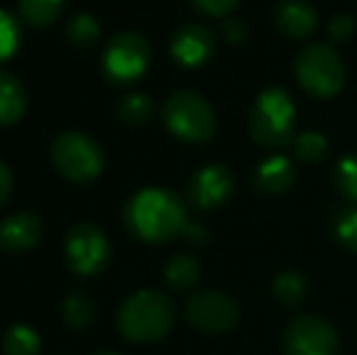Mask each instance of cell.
<instances>
[{
	"label": "cell",
	"instance_id": "obj_1",
	"mask_svg": "<svg viewBox=\"0 0 357 355\" xmlns=\"http://www.w3.org/2000/svg\"><path fill=\"white\" fill-rule=\"evenodd\" d=\"M129 232L149 243H165L188 229L183 199L165 188L139 190L124 207Z\"/></svg>",
	"mask_w": 357,
	"mask_h": 355
},
{
	"label": "cell",
	"instance_id": "obj_2",
	"mask_svg": "<svg viewBox=\"0 0 357 355\" xmlns=\"http://www.w3.org/2000/svg\"><path fill=\"white\" fill-rule=\"evenodd\" d=\"M175 324V304L165 292L142 289L119 309V331L134 343L160 341Z\"/></svg>",
	"mask_w": 357,
	"mask_h": 355
},
{
	"label": "cell",
	"instance_id": "obj_3",
	"mask_svg": "<svg viewBox=\"0 0 357 355\" xmlns=\"http://www.w3.org/2000/svg\"><path fill=\"white\" fill-rule=\"evenodd\" d=\"M250 137L260 146L278 149L294 139L296 107L284 88H268L255 98L248 117Z\"/></svg>",
	"mask_w": 357,
	"mask_h": 355
},
{
	"label": "cell",
	"instance_id": "obj_4",
	"mask_svg": "<svg viewBox=\"0 0 357 355\" xmlns=\"http://www.w3.org/2000/svg\"><path fill=\"white\" fill-rule=\"evenodd\" d=\"M163 122L170 134L188 144H204L216 132L214 107L195 90H178L163 103Z\"/></svg>",
	"mask_w": 357,
	"mask_h": 355
},
{
	"label": "cell",
	"instance_id": "obj_5",
	"mask_svg": "<svg viewBox=\"0 0 357 355\" xmlns=\"http://www.w3.org/2000/svg\"><path fill=\"white\" fill-rule=\"evenodd\" d=\"M299 86L311 98L328 100L340 93L345 83V66L331 44H309L294 61Z\"/></svg>",
	"mask_w": 357,
	"mask_h": 355
},
{
	"label": "cell",
	"instance_id": "obj_6",
	"mask_svg": "<svg viewBox=\"0 0 357 355\" xmlns=\"http://www.w3.org/2000/svg\"><path fill=\"white\" fill-rule=\"evenodd\" d=\"M52 161L63 178L88 183L102 173V149L83 132H63L52 144Z\"/></svg>",
	"mask_w": 357,
	"mask_h": 355
},
{
	"label": "cell",
	"instance_id": "obj_7",
	"mask_svg": "<svg viewBox=\"0 0 357 355\" xmlns=\"http://www.w3.org/2000/svg\"><path fill=\"white\" fill-rule=\"evenodd\" d=\"M151 63L149 42L137 32H119L109 39L102 56L105 76L117 86H129L139 81Z\"/></svg>",
	"mask_w": 357,
	"mask_h": 355
},
{
	"label": "cell",
	"instance_id": "obj_8",
	"mask_svg": "<svg viewBox=\"0 0 357 355\" xmlns=\"http://www.w3.org/2000/svg\"><path fill=\"white\" fill-rule=\"evenodd\" d=\"M338 353V333L316 314L296 317L287 326L282 355H335Z\"/></svg>",
	"mask_w": 357,
	"mask_h": 355
},
{
	"label": "cell",
	"instance_id": "obj_9",
	"mask_svg": "<svg viewBox=\"0 0 357 355\" xmlns=\"http://www.w3.org/2000/svg\"><path fill=\"white\" fill-rule=\"evenodd\" d=\"M66 258L78 275H98L107 268L112 246L107 236L95 224H78L66 236Z\"/></svg>",
	"mask_w": 357,
	"mask_h": 355
},
{
	"label": "cell",
	"instance_id": "obj_10",
	"mask_svg": "<svg viewBox=\"0 0 357 355\" xmlns=\"http://www.w3.org/2000/svg\"><path fill=\"white\" fill-rule=\"evenodd\" d=\"M185 317L197 331L226 333L238 324V304L219 289H202L188 302Z\"/></svg>",
	"mask_w": 357,
	"mask_h": 355
},
{
	"label": "cell",
	"instance_id": "obj_11",
	"mask_svg": "<svg viewBox=\"0 0 357 355\" xmlns=\"http://www.w3.org/2000/svg\"><path fill=\"white\" fill-rule=\"evenodd\" d=\"M231 192H234V176L221 163H209V166L199 168L188 183L190 202L204 212L221 207L231 197Z\"/></svg>",
	"mask_w": 357,
	"mask_h": 355
},
{
	"label": "cell",
	"instance_id": "obj_12",
	"mask_svg": "<svg viewBox=\"0 0 357 355\" xmlns=\"http://www.w3.org/2000/svg\"><path fill=\"white\" fill-rule=\"evenodd\" d=\"M216 49L214 32L199 22H188L170 39V56L185 68H199L212 59Z\"/></svg>",
	"mask_w": 357,
	"mask_h": 355
},
{
	"label": "cell",
	"instance_id": "obj_13",
	"mask_svg": "<svg viewBox=\"0 0 357 355\" xmlns=\"http://www.w3.org/2000/svg\"><path fill=\"white\" fill-rule=\"evenodd\" d=\"M42 239V219L34 212H15L0 222V248L8 253H24Z\"/></svg>",
	"mask_w": 357,
	"mask_h": 355
},
{
	"label": "cell",
	"instance_id": "obj_14",
	"mask_svg": "<svg viewBox=\"0 0 357 355\" xmlns=\"http://www.w3.org/2000/svg\"><path fill=\"white\" fill-rule=\"evenodd\" d=\"M275 24L289 39H306L319 27V13L309 0H280L275 5Z\"/></svg>",
	"mask_w": 357,
	"mask_h": 355
},
{
	"label": "cell",
	"instance_id": "obj_15",
	"mask_svg": "<svg viewBox=\"0 0 357 355\" xmlns=\"http://www.w3.org/2000/svg\"><path fill=\"white\" fill-rule=\"evenodd\" d=\"M296 171L294 163L284 156H270L255 168L253 185L263 195H282L294 185Z\"/></svg>",
	"mask_w": 357,
	"mask_h": 355
},
{
	"label": "cell",
	"instance_id": "obj_16",
	"mask_svg": "<svg viewBox=\"0 0 357 355\" xmlns=\"http://www.w3.org/2000/svg\"><path fill=\"white\" fill-rule=\"evenodd\" d=\"M27 109V93L13 73L0 71V124H15Z\"/></svg>",
	"mask_w": 357,
	"mask_h": 355
},
{
	"label": "cell",
	"instance_id": "obj_17",
	"mask_svg": "<svg viewBox=\"0 0 357 355\" xmlns=\"http://www.w3.org/2000/svg\"><path fill=\"white\" fill-rule=\"evenodd\" d=\"M66 0H20V17L32 27H49L61 17Z\"/></svg>",
	"mask_w": 357,
	"mask_h": 355
},
{
	"label": "cell",
	"instance_id": "obj_18",
	"mask_svg": "<svg viewBox=\"0 0 357 355\" xmlns=\"http://www.w3.org/2000/svg\"><path fill=\"white\" fill-rule=\"evenodd\" d=\"M199 275H202V270H199V263L192 256H175L165 266V282L178 292L195 287L199 282Z\"/></svg>",
	"mask_w": 357,
	"mask_h": 355
},
{
	"label": "cell",
	"instance_id": "obj_19",
	"mask_svg": "<svg viewBox=\"0 0 357 355\" xmlns=\"http://www.w3.org/2000/svg\"><path fill=\"white\" fill-rule=\"evenodd\" d=\"M273 297L284 307H296L306 297V280L296 270H284L275 278L273 282Z\"/></svg>",
	"mask_w": 357,
	"mask_h": 355
},
{
	"label": "cell",
	"instance_id": "obj_20",
	"mask_svg": "<svg viewBox=\"0 0 357 355\" xmlns=\"http://www.w3.org/2000/svg\"><path fill=\"white\" fill-rule=\"evenodd\" d=\"M117 117L122 122L132 124V127H142L153 117V100L144 93H132L124 95L117 105Z\"/></svg>",
	"mask_w": 357,
	"mask_h": 355
},
{
	"label": "cell",
	"instance_id": "obj_21",
	"mask_svg": "<svg viewBox=\"0 0 357 355\" xmlns=\"http://www.w3.org/2000/svg\"><path fill=\"white\" fill-rule=\"evenodd\" d=\"M39 336L34 328L24 326V324H17V326H10L8 333H5L3 341V351L5 355H39Z\"/></svg>",
	"mask_w": 357,
	"mask_h": 355
},
{
	"label": "cell",
	"instance_id": "obj_22",
	"mask_svg": "<svg viewBox=\"0 0 357 355\" xmlns=\"http://www.w3.org/2000/svg\"><path fill=\"white\" fill-rule=\"evenodd\" d=\"M63 319L68 326L85 328L95 319V302L85 292H71L63 302Z\"/></svg>",
	"mask_w": 357,
	"mask_h": 355
},
{
	"label": "cell",
	"instance_id": "obj_23",
	"mask_svg": "<svg viewBox=\"0 0 357 355\" xmlns=\"http://www.w3.org/2000/svg\"><path fill=\"white\" fill-rule=\"evenodd\" d=\"M100 37V22L88 13H78L68 20L66 24V39L75 47H90Z\"/></svg>",
	"mask_w": 357,
	"mask_h": 355
},
{
	"label": "cell",
	"instance_id": "obj_24",
	"mask_svg": "<svg viewBox=\"0 0 357 355\" xmlns=\"http://www.w3.org/2000/svg\"><path fill=\"white\" fill-rule=\"evenodd\" d=\"M294 153L299 161L304 163H319L328 153V139L319 132H304L296 137L294 142Z\"/></svg>",
	"mask_w": 357,
	"mask_h": 355
},
{
	"label": "cell",
	"instance_id": "obj_25",
	"mask_svg": "<svg viewBox=\"0 0 357 355\" xmlns=\"http://www.w3.org/2000/svg\"><path fill=\"white\" fill-rule=\"evenodd\" d=\"M22 42V27L20 20L8 10H0V61H8Z\"/></svg>",
	"mask_w": 357,
	"mask_h": 355
},
{
	"label": "cell",
	"instance_id": "obj_26",
	"mask_svg": "<svg viewBox=\"0 0 357 355\" xmlns=\"http://www.w3.org/2000/svg\"><path fill=\"white\" fill-rule=\"evenodd\" d=\"M335 188L348 199L357 202V156H345L335 166Z\"/></svg>",
	"mask_w": 357,
	"mask_h": 355
},
{
	"label": "cell",
	"instance_id": "obj_27",
	"mask_svg": "<svg viewBox=\"0 0 357 355\" xmlns=\"http://www.w3.org/2000/svg\"><path fill=\"white\" fill-rule=\"evenodd\" d=\"M335 234L348 251L357 253V209H348L345 214H340L338 224H335Z\"/></svg>",
	"mask_w": 357,
	"mask_h": 355
},
{
	"label": "cell",
	"instance_id": "obj_28",
	"mask_svg": "<svg viewBox=\"0 0 357 355\" xmlns=\"http://www.w3.org/2000/svg\"><path fill=\"white\" fill-rule=\"evenodd\" d=\"M195 8L202 10L209 17H226L229 13H234V8L241 0H192Z\"/></svg>",
	"mask_w": 357,
	"mask_h": 355
},
{
	"label": "cell",
	"instance_id": "obj_29",
	"mask_svg": "<svg viewBox=\"0 0 357 355\" xmlns=\"http://www.w3.org/2000/svg\"><path fill=\"white\" fill-rule=\"evenodd\" d=\"M353 29H355V20L350 17L348 13L335 15V17L331 20V24H328V34H331V39H333V42H345V39L353 34Z\"/></svg>",
	"mask_w": 357,
	"mask_h": 355
},
{
	"label": "cell",
	"instance_id": "obj_30",
	"mask_svg": "<svg viewBox=\"0 0 357 355\" xmlns=\"http://www.w3.org/2000/svg\"><path fill=\"white\" fill-rule=\"evenodd\" d=\"M221 29H224V39L229 44H243L245 37H248V29H245V24L238 17L224 20V27Z\"/></svg>",
	"mask_w": 357,
	"mask_h": 355
},
{
	"label": "cell",
	"instance_id": "obj_31",
	"mask_svg": "<svg viewBox=\"0 0 357 355\" xmlns=\"http://www.w3.org/2000/svg\"><path fill=\"white\" fill-rule=\"evenodd\" d=\"M10 190H13V176H10V168L0 161V207L8 202Z\"/></svg>",
	"mask_w": 357,
	"mask_h": 355
},
{
	"label": "cell",
	"instance_id": "obj_32",
	"mask_svg": "<svg viewBox=\"0 0 357 355\" xmlns=\"http://www.w3.org/2000/svg\"><path fill=\"white\" fill-rule=\"evenodd\" d=\"M98 355H119V353H98Z\"/></svg>",
	"mask_w": 357,
	"mask_h": 355
}]
</instances>
